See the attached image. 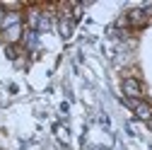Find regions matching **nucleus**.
I'll return each mask as SVG.
<instances>
[{"instance_id": "obj_8", "label": "nucleus", "mask_w": 152, "mask_h": 150, "mask_svg": "<svg viewBox=\"0 0 152 150\" xmlns=\"http://www.w3.org/2000/svg\"><path fill=\"white\" fill-rule=\"evenodd\" d=\"M3 17H5V10H3V5H0V22H3Z\"/></svg>"}, {"instance_id": "obj_7", "label": "nucleus", "mask_w": 152, "mask_h": 150, "mask_svg": "<svg viewBox=\"0 0 152 150\" xmlns=\"http://www.w3.org/2000/svg\"><path fill=\"white\" fill-rule=\"evenodd\" d=\"M7 56H10V58H17V56H20V49H17V44H15V46H7Z\"/></svg>"}, {"instance_id": "obj_6", "label": "nucleus", "mask_w": 152, "mask_h": 150, "mask_svg": "<svg viewBox=\"0 0 152 150\" xmlns=\"http://www.w3.org/2000/svg\"><path fill=\"white\" fill-rule=\"evenodd\" d=\"M72 27H75V22L70 20V17H61L58 29H61V36H63V39H68V36L72 34Z\"/></svg>"}, {"instance_id": "obj_3", "label": "nucleus", "mask_w": 152, "mask_h": 150, "mask_svg": "<svg viewBox=\"0 0 152 150\" xmlns=\"http://www.w3.org/2000/svg\"><path fill=\"white\" fill-rule=\"evenodd\" d=\"M123 95H126V99H140V97H142V85H140V80L126 78V80H123Z\"/></svg>"}, {"instance_id": "obj_1", "label": "nucleus", "mask_w": 152, "mask_h": 150, "mask_svg": "<svg viewBox=\"0 0 152 150\" xmlns=\"http://www.w3.org/2000/svg\"><path fill=\"white\" fill-rule=\"evenodd\" d=\"M126 104L135 111L138 119H142V121H150L152 119V107L147 102H142V99H126Z\"/></svg>"}, {"instance_id": "obj_4", "label": "nucleus", "mask_w": 152, "mask_h": 150, "mask_svg": "<svg viewBox=\"0 0 152 150\" xmlns=\"http://www.w3.org/2000/svg\"><path fill=\"white\" fill-rule=\"evenodd\" d=\"M12 24H22V12H5L3 22H0V29H7Z\"/></svg>"}, {"instance_id": "obj_2", "label": "nucleus", "mask_w": 152, "mask_h": 150, "mask_svg": "<svg viewBox=\"0 0 152 150\" xmlns=\"http://www.w3.org/2000/svg\"><path fill=\"white\" fill-rule=\"evenodd\" d=\"M126 22H128V27H133V29H142V27L150 22V17H147L140 7H135V10H128V12H126Z\"/></svg>"}, {"instance_id": "obj_5", "label": "nucleus", "mask_w": 152, "mask_h": 150, "mask_svg": "<svg viewBox=\"0 0 152 150\" xmlns=\"http://www.w3.org/2000/svg\"><path fill=\"white\" fill-rule=\"evenodd\" d=\"M22 41H24V46L29 49V51H36V46H39V32H24L22 34Z\"/></svg>"}]
</instances>
